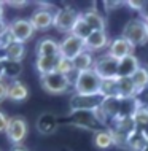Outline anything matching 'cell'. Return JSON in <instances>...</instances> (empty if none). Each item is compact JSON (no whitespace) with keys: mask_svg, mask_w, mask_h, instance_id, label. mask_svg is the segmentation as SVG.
<instances>
[{"mask_svg":"<svg viewBox=\"0 0 148 151\" xmlns=\"http://www.w3.org/2000/svg\"><path fill=\"white\" fill-rule=\"evenodd\" d=\"M6 24H5V21H3V19H0V35L3 34V32H5V29H6Z\"/></svg>","mask_w":148,"mask_h":151,"instance_id":"35","label":"cell"},{"mask_svg":"<svg viewBox=\"0 0 148 151\" xmlns=\"http://www.w3.org/2000/svg\"><path fill=\"white\" fill-rule=\"evenodd\" d=\"M65 122L77 127H83L92 132L105 129V126L99 121L96 111H70V115L65 118Z\"/></svg>","mask_w":148,"mask_h":151,"instance_id":"3","label":"cell"},{"mask_svg":"<svg viewBox=\"0 0 148 151\" xmlns=\"http://www.w3.org/2000/svg\"><path fill=\"white\" fill-rule=\"evenodd\" d=\"M105 46H108V37H107L105 30L92 32V34L84 40V50L89 51V52L100 51V50H104Z\"/></svg>","mask_w":148,"mask_h":151,"instance_id":"14","label":"cell"},{"mask_svg":"<svg viewBox=\"0 0 148 151\" xmlns=\"http://www.w3.org/2000/svg\"><path fill=\"white\" fill-rule=\"evenodd\" d=\"M29 96V89L27 86L22 83V81L16 80L8 83V94H6V99L13 100V102H22L26 100Z\"/></svg>","mask_w":148,"mask_h":151,"instance_id":"17","label":"cell"},{"mask_svg":"<svg viewBox=\"0 0 148 151\" xmlns=\"http://www.w3.org/2000/svg\"><path fill=\"white\" fill-rule=\"evenodd\" d=\"M6 94H8V83L6 81H0V102H3L6 99Z\"/></svg>","mask_w":148,"mask_h":151,"instance_id":"32","label":"cell"},{"mask_svg":"<svg viewBox=\"0 0 148 151\" xmlns=\"http://www.w3.org/2000/svg\"><path fill=\"white\" fill-rule=\"evenodd\" d=\"M135 86L132 83V78H118V97L120 99H129L134 97Z\"/></svg>","mask_w":148,"mask_h":151,"instance_id":"25","label":"cell"},{"mask_svg":"<svg viewBox=\"0 0 148 151\" xmlns=\"http://www.w3.org/2000/svg\"><path fill=\"white\" fill-rule=\"evenodd\" d=\"M139 13L142 14V19H148V2H142V6L139 10Z\"/></svg>","mask_w":148,"mask_h":151,"instance_id":"34","label":"cell"},{"mask_svg":"<svg viewBox=\"0 0 148 151\" xmlns=\"http://www.w3.org/2000/svg\"><path fill=\"white\" fill-rule=\"evenodd\" d=\"M24 54H26L24 43H19L14 40V42L8 43L5 48L0 50V60H19L21 62Z\"/></svg>","mask_w":148,"mask_h":151,"instance_id":"13","label":"cell"},{"mask_svg":"<svg viewBox=\"0 0 148 151\" xmlns=\"http://www.w3.org/2000/svg\"><path fill=\"white\" fill-rule=\"evenodd\" d=\"M94 145L99 150H108L110 146H115V142H113V137L110 134V130L102 129V130L94 132Z\"/></svg>","mask_w":148,"mask_h":151,"instance_id":"22","label":"cell"},{"mask_svg":"<svg viewBox=\"0 0 148 151\" xmlns=\"http://www.w3.org/2000/svg\"><path fill=\"white\" fill-rule=\"evenodd\" d=\"M99 94H100L104 99H107V97H118V78L102 80Z\"/></svg>","mask_w":148,"mask_h":151,"instance_id":"26","label":"cell"},{"mask_svg":"<svg viewBox=\"0 0 148 151\" xmlns=\"http://www.w3.org/2000/svg\"><path fill=\"white\" fill-rule=\"evenodd\" d=\"M3 78H5V76H3V62L0 60V81H2Z\"/></svg>","mask_w":148,"mask_h":151,"instance_id":"37","label":"cell"},{"mask_svg":"<svg viewBox=\"0 0 148 151\" xmlns=\"http://www.w3.org/2000/svg\"><path fill=\"white\" fill-rule=\"evenodd\" d=\"M10 5H13V6H22V5H26L24 2H10Z\"/></svg>","mask_w":148,"mask_h":151,"instance_id":"38","label":"cell"},{"mask_svg":"<svg viewBox=\"0 0 148 151\" xmlns=\"http://www.w3.org/2000/svg\"><path fill=\"white\" fill-rule=\"evenodd\" d=\"M131 78H132V83L135 86V92L140 91V89H143L145 86H148V70H147V68L139 67L137 72H135Z\"/></svg>","mask_w":148,"mask_h":151,"instance_id":"29","label":"cell"},{"mask_svg":"<svg viewBox=\"0 0 148 151\" xmlns=\"http://www.w3.org/2000/svg\"><path fill=\"white\" fill-rule=\"evenodd\" d=\"M91 34H92L91 27L84 22V19L81 18V14H80L78 21L75 22V26H73V29H72V35H75V37H78V38H81V40H86Z\"/></svg>","mask_w":148,"mask_h":151,"instance_id":"28","label":"cell"},{"mask_svg":"<svg viewBox=\"0 0 148 151\" xmlns=\"http://www.w3.org/2000/svg\"><path fill=\"white\" fill-rule=\"evenodd\" d=\"M104 97L100 94H92V96H83V94H73L70 97V111H96L102 105Z\"/></svg>","mask_w":148,"mask_h":151,"instance_id":"6","label":"cell"},{"mask_svg":"<svg viewBox=\"0 0 148 151\" xmlns=\"http://www.w3.org/2000/svg\"><path fill=\"white\" fill-rule=\"evenodd\" d=\"M0 19H3V3H0Z\"/></svg>","mask_w":148,"mask_h":151,"instance_id":"39","label":"cell"},{"mask_svg":"<svg viewBox=\"0 0 148 151\" xmlns=\"http://www.w3.org/2000/svg\"><path fill=\"white\" fill-rule=\"evenodd\" d=\"M48 56H61L59 43L53 38H43L37 45V58H48Z\"/></svg>","mask_w":148,"mask_h":151,"instance_id":"18","label":"cell"},{"mask_svg":"<svg viewBox=\"0 0 148 151\" xmlns=\"http://www.w3.org/2000/svg\"><path fill=\"white\" fill-rule=\"evenodd\" d=\"M8 121H10V118H8L3 111H0V132H5L6 130Z\"/></svg>","mask_w":148,"mask_h":151,"instance_id":"33","label":"cell"},{"mask_svg":"<svg viewBox=\"0 0 148 151\" xmlns=\"http://www.w3.org/2000/svg\"><path fill=\"white\" fill-rule=\"evenodd\" d=\"M56 72L62 73V75L69 76V78L72 76V73H77L75 68H73V62H72V60H69V59H64V58L59 59V64H57V70Z\"/></svg>","mask_w":148,"mask_h":151,"instance_id":"30","label":"cell"},{"mask_svg":"<svg viewBox=\"0 0 148 151\" xmlns=\"http://www.w3.org/2000/svg\"><path fill=\"white\" fill-rule=\"evenodd\" d=\"M142 151H148V142L145 143V146H143V148H142Z\"/></svg>","mask_w":148,"mask_h":151,"instance_id":"40","label":"cell"},{"mask_svg":"<svg viewBox=\"0 0 148 151\" xmlns=\"http://www.w3.org/2000/svg\"><path fill=\"white\" fill-rule=\"evenodd\" d=\"M54 14L56 11H53L51 8L40 6L38 10H35L30 16V24L35 30H46L54 24Z\"/></svg>","mask_w":148,"mask_h":151,"instance_id":"10","label":"cell"},{"mask_svg":"<svg viewBox=\"0 0 148 151\" xmlns=\"http://www.w3.org/2000/svg\"><path fill=\"white\" fill-rule=\"evenodd\" d=\"M27 132H29V126H27V121L24 119L22 116H13V118H10L5 134H6V137L10 138L11 143L19 145L24 138H26Z\"/></svg>","mask_w":148,"mask_h":151,"instance_id":"8","label":"cell"},{"mask_svg":"<svg viewBox=\"0 0 148 151\" xmlns=\"http://www.w3.org/2000/svg\"><path fill=\"white\" fill-rule=\"evenodd\" d=\"M92 70L97 73L100 80H112L118 76V60L110 58L108 54H104L100 58L94 59Z\"/></svg>","mask_w":148,"mask_h":151,"instance_id":"7","label":"cell"},{"mask_svg":"<svg viewBox=\"0 0 148 151\" xmlns=\"http://www.w3.org/2000/svg\"><path fill=\"white\" fill-rule=\"evenodd\" d=\"M148 140L142 135V132L135 130V132H132L127 137V150L129 151H142V148L145 146Z\"/></svg>","mask_w":148,"mask_h":151,"instance_id":"27","label":"cell"},{"mask_svg":"<svg viewBox=\"0 0 148 151\" xmlns=\"http://www.w3.org/2000/svg\"><path fill=\"white\" fill-rule=\"evenodd\" d=\"M134 99L137 102L139 108H148V86H145L140 91L134 94Z\"/></svg>","mask_w":148,"mask_h":151,"instance_id":"31","label":"cell"},{"mask_svg":"<svg viewBox=\"0 0 148 151\" xmlns=\"http://www.w3.org/2000/svg\"><path fill=\"white\" fill-rule=\"evenodd\" d=\"M73 62V68H75L77 73H81V72H88V70H92V65H94V58L89 51H83L81 54H78L75 59L72 60Z\"/></svg>","mask_w":148,"mask_h":151,"instance_id":"21","label":"cell"},{"mask_svg":"<svg viewBox=\"0 0 148 151\" xmlns=\"http://www.w3.org/2000/svg\"><path fill=\"white\" fill-rule=\"evenodd\" d=\"M57 126H59V119H57V116L53 115V113H43V115L37 119V129H38V132L43 134V135L53 134L57 129Z\"/></svg>","mask_w":148,"mask_h":151,"instance_id":"16","label":"cell"},{"mask_svg":"<svg viewBox=\"0 0 148 151\" xmlns=\"http://www.w3.org/2000/svg\"><path fill=\"white\" fill-rule=\"evenodd\" d=\"M61 56H48V58H37L35 60V67L38 70L40 76L48 75L57 70V64H59Z\"/></svg>","mask_w":148,"mask_h":151,"instance_id":"20","label":"cell"},{"mask_svg":"<svg viewBox=\"0 0 148 151\" xmlns=\"http://www.w3.org/2000/svg\"><path fill=\"white\" fill-rule=\"evenodd\" d=\"M40 81H42L43 89L49 94H64L72 86L70 78L59 72H53V73H48V75H43L40 78Z\"/></svg>","mask_w":148,"mask_h":151,"instance_id":"4","label":"cell"},{"mask_svg":"<svg viewBox=\"0 0 148 151\" xmlns=\"http://www.w3.org/2000/svg\"><path fill=\"white\" fill-rule=\"evenodd\" d=\"M11 151H27V148H24L21 145H14L13 148H11Z\"/></svg>","mask_w":148,"mask_h":151,"instance_id":"36","label":"cell"},{"mask_svg":"<svg viewBox=\"0 0 148 151\" xmlns=\"http://www.w3.org/2000/svg\"><path fill=\"white\" fill-rule=\"evenodd\" d=\"M134 122L135 129L148 140V108H139L134 115Z\"/></svg>","mask_w":148,"mask_h":151,"instance_id":"24","label":"cell"},{"mask_svg":"<svg viewBox=\"0 0 148 151\" xmlns=\"http://www.w3.org/2000/svg\"><path fill=\"white\" fill-rule=\"evenodd\" d=\"M145 21V26H147V30H148V19H143Z\"/></svg>","mask_w":148,"mask_h":151,"instance_id":"41","label":"cell"},{"mask_svg":"<svg viewBox=\"0 0 148 151\" xmlns=\"http://www.w3.org/2000/svg\"><path fill=\"white\" fill-rule=\"evenodd\" d=\"M81 18L84 19V22L91 27L92 32L105 30V19L104 16L99 13L97 10H88L84 13H81Z\"/></svg>","mask_w":148,"mask_h":151,"instance_id":"19","label":"cell"},{"mask_svg":"<svg viewBox=\"0 0 148 151\" xmlns=\"http://www.w3.org/2000/svg\"><path fill=\"white\" fill-rule=\"evenodd\" d=\"M123 38L127 43L132 45V48L135 46H143L148 42V30L145 26V21L142 18H134L129 19L124 27H123Z\"/></svg>","mask_w":148,"mask_h":151,"instance_id":"1","label":"cell"},{"mask_svg":"<svg viewBox=\"0 0 148 151\" xmlns=\"http://www.w3.org/2000/svg\"><path fill=\"white\" fill-rule=\"evenodd\" d=\"M80 14L81 13H78L75 8H72V6L59 8L54 14V24L53 26L59 32H62V34H72V29L75 26V22L78 21Z\"/></svg>","mask_w":148,"mask_h":151,"instance_id":"5","label":"cell"},{"mask_svg":"<svg viewBox=\"0 0 148 151\" xmlns=\"http://www.w3.org/2000/svg\"><path fill=\"white\" fill-rule=\"evenodd\" d=\"M132 45L127 43L123 37H118V38H115L112 43H108V51H107V54L110 56V58H113L115 60H121L127 58V56L132 54Z\"/></svg>","mask_w":148,"mask_h":151,"instance_id":"12","label":"cell"},{"mask_svg":"<svg viewBox=\"0 0 148 151\" xmlns=\"http://www.w3.org/2000/svg\"><path fill=\"white\" fill-rule=\"evenodd\" d=\"M100 78L97 76V73L94 70L81 72L77 73V76L73 78V89L75 94H83V96H92V94H99L100 89Z\"/></svg>","mask_w":148,"mask_h":151,"instance_id":"2","label":"cell"},{"mask_svg":"<svg viewBox=\"0 0 148 151\" xmlns=\"http://www.w3.org/2000/svg\"><path fill=\"white\" fill-rule=\"evenodd\" d=\"M84 51V40L78 38V37L69 34L62 42L59 43V52H61V58L73 60L78 54Z\"/></svg>","mask_w":148,"mask_h":151,"instance_id":"9","label":"cell"},{"mask_svg":"<svg viewBox=\"0 0 148 151\" xmlns=\"http://www.w3.org/2000/svg\"><path fill=\"white\" fill-rule=\"evenodd\" d=\"M139 67H140V65H139V59L135 58L134 54L118 60V76L116 78H131V76L137 72Z\"/></svg>","mask_w":148,"mask_h":151,"instance_id":"15","label":"cell"},{"mask_svg":"<svg viewBox=\"0 0 148 151\" xmlns=\"http://www.w3.org/2000/svg\"><path fill=\"white\" fill-rule=\"evenodd\" d=\"M2 62H3V76L10 78L11 81H16L22 72V62H19V60H2Z\"/></svg>","mask_w":148,"mask_h":151,"instance_id":"23","label":"cell"},{"mask_svg":"<svg viewBox=\"0 0 148 151\" xmlns=\"http://www.w3.org/2000/svg\"><path fill=\"white\" fill-rule=\"evenodd\" d=\"M8 29H10L13 38L19 43H24V42H27V40H30L32 35H34V32H35V29L32 27V24L29 19H18V21L11 22L10 26H8Z\"/></svg>","mask_w":148,"mask_h":151,"instance_id":"11","label":"cell"}]
</instances>
